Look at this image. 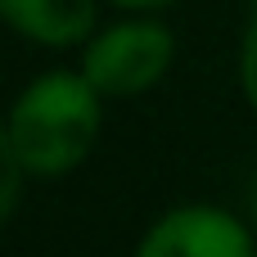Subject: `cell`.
<instances>
[{
  "label": "cell",
  "mask_w": 257,
  "mask_h": 257,
  "mask_svg": "<svg viewBox=\"0 0 257 257\" xmlns=\"http://www.w3.org/2000/svg\"><path fill=\"white\" fill-rule=\"evenodd\" d=\"M136 257H257L253 230L226 208L190 203L149 226Z\"/></svg>",
  "instance_id": "3"
},
{
  "label": "cell",
  "mask_w": 257,
  "mask_h": 257,
  "mask_svg": "<svg viewBox=\"0 0 257 257\" xmlns=\"http://www.w3.org/2000/svg\"><path fill=\"white\" fill-rule=\"evenodd\" d=\"M172 59H176V36L154 18H131V23L99 32L86 45L81 72L90 77V86L104 99H131V95H145L149 86H158L167 77Z\"/></svg>",
  "instance_id": "2"
},
{
  "label": "cell",
  "mask_w": 257,
  "mask_h": 257,
  "mask_svg": "<svg viewBox=\"0 0 257 257\" xmlns=\"http://www.w3.org/2000/svg\"><path fill=\"white\" fill-rule=\"evenodd\" d=\"M239 86H244V99L253 104L257 113V18L244 32V50H239Z\"/></svg>",
  "instance_id": "5"
},
{
  "label": "cell",
  "mask_w": 257,
  "mask_h": 257,
  "mask_svg": "<svg viewBox=\"0 0 257 257\" xmlns=\"http://www.w3.org/2000/svg\"><path fill=\"white\" fill-rule=\"evenodd\" d=\"M0 167H5V190H0V212L5 217H14V208H18V190H23V176H27V167L0 145Z\"/></svg>",
  "instance_id": "6"
},
{
  "label": "cell",
  "mask_w": 257,
  "mask_h": 257,
  "mask_svg": "<svg viewBox=\"0 0 257 257\" xmlns=\"http://www.w3.org/2000/svg\"><path fill=\"white\" fill-rule=\"evenodd\" d=\"M99 104L104 95L86 72H41L14 99L0 145L27 167V176H63L95 149Z\"/></svg>",
  "instance_id": "1"
},
{
  "label": "cell",
  "mask_w": 257,
  "mask_h": 257,
  "mask_svg": "<svg viewBox=\"0 0 257 257\" xmlns=\"http://www.w3.org/2000/svg\"><path fill=\"white\" fill-rule=\"evenodd\" d=\"M248 203H253V217H257V181H253V194H248Z\"/></svg>",
  "instance_id": "8"
},
{
  "label": "cell",
  "mask_w": 257,
  "mask_h": 257,
  "mask_svg": "<svg viewBox=\"0 0 257 257\" xmlns=\"http://www.w3.org/2000/svg\"><path fill=\"white\" fill-rule=\"evenodd\" d=\"M5 23L36 45H81L95 32V0H0Z\"/></svg>",
  "instance_id": "4"
},
{
  "label": "cell",
  "mask_w": 257,
  "mask_h": 257,
  "mask_svg": "<svg viewBox=\"0 0 257 257\" xmlns=\"http://www.w3.org/2000/svg\"><path fill=\"white\" fill-rule=\"evenodd\" d=\"M108 5H117V9H167L172 0H108Z\"/></svg>",
  "instance_id": "7"
}]
</instances>
